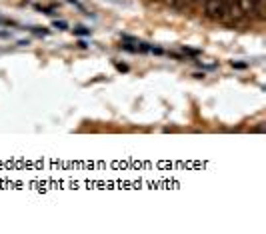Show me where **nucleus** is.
Returning <instances> with one entry per match:
<instances>
[{
	"mask_svg": "<svg viewBox=\"0 0 266 234\" xmlns=\"http://www.w3.org/2000/svg\"><path fill=\"white\" fill-rule=\"evenodd\" d=\"M204 14L212 20H226L228 2L226 0H204Z\"/></svg>",
	"mask_w": 266,
	"mask_h": 234,
	"instance_id": "nucleus-1",
	"label": "nucleus"
},
{
	"mask_svg": "<svg viewBox=\"0 0 266 234\" xmlns=\"http://www.w3.org/2000/svg\"><path fill=\"white\" fill-rule=\"evenodd\" d=\"M168 2H170L172 6H176V8H180V0H168Z\"/></svg>",
	"mask_w": 266,
	"mask_h": 234,
	"instance_id": "nucleus-2",
	"label": "nucleus"
},
{
	"mask_svg": "<svg viewBox=\"0 0 266 234\" xmlns=\"http://www.w3.org/2000/svg\"><path fill=\"white\" fill-rule=\"evenodd\" d=\"M192 2H198V0H192Z\"/></svg>",
	"mask_w": 266,
	"mask_h": 234,
	"instance_id": "nucleus-3",
	"label": "nucleus"
}]
</instances>
